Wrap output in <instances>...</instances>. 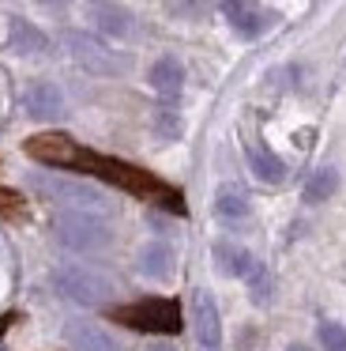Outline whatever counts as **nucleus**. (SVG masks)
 Here are the masks:
<instances>
[{"label":"nucleus","mask_w":346,"mask_h":351,"mask_svg":"<svg viewBox=\"0 0 346 351\" xmlns=\"http://www.w3.org/2000/svg\"><path fill=\"white\" fill-rule=\"evenodd\" d=\"M150 87H155L162 99L181 95V87H185V69H181L177 57H162V61L150 64Z\"/></svg>","instance_id":"nucleus-14"},{"label":"nucleus","mask_w":346,"mask_h":351,"mask_svg":"<svg viewBox=\"0 0 346 351\" xmlns=\"http://www.w3.org/2000/svg\"><path fill=\"white\" fill-rule=\"evenodd\" d=\"M53 280H57L60 295H68L79 306H105L117 295L109 276L98 272V268H87V265H60L57 272H53Z\"/></svg>","instance_id":"nucleus-4"},{"label":"nucleus","mask_w":346,"mask_h":351,"mask_svg":"<svg viewBox=\"0 0 346 351\" xmlns=\"http://www.w3.org/2000/svg\"><path fill=\"white\" fill-rule=\"evenodd\" d=\"M53 234H57V242L64 245V250L72 253H98L105 250V245L113 242V230L105 219H98V215H87V212H57V219H53Z\"/></svg>","instance_id":"nucleus-3"},{"label":"nucleus","mask_w":346,"mask_h":351,"mask_svg":"<svg viewBox=\"0 0 346 351\" xmlns=\"http://www.w3.org/2000/svg\"><path fill=\"white\" fill-rule=\"evenodd\" d=\"M150 351H173V348H170V343H155Z\"/></svg>","instance_id":"nucleus-25"},{"label":"nucleus","mask_w":346,"mask_h":351,"mask_svg":"<svg viewBox=\"0 0 346 351\" xmlns=\"http://www.w3.org/2000/svg\"><path fill=\"white\" fill-rule=\"evenodd\" d=\"M245 159H248V167H252V174L260 178V182H267V185L286 182V162L278 159V155H271L263 144L248 140V144H245Z\"/></svg>","instance_id":"nucleus-12"},{"label":"nucleus","mask_w":346,"mask_h":351,"mask_svg":"<svg viewBox=\"0 0 346 351\" xmlns=\"http://www.w3.org/2000/svg\"><path fill=\"white\" fill-rule=\"evenodd\" d=\"M248 287H252V298H256L260 306L271 298V280H267V272H263V265H260V261H256V268L248 272Z\"/></svg>","instance_id":"nucleus-22"},{"label":"nucleus","mask_w":346,"mask_h":351,"mask_svg":"<svg viewBox=\"0 0 346 351\" xmlns=\"http://www.w3.org/2000/svg\"><path fill=\"white\" fill-rule=\"evenodd\" d=\"M83 170L94 178H102V182L117 185V189L132 193V197L139 200H150V204L165 208V212L173 215H185V197H181L173 185H165L162 178H155L150 170L143 167H132V162H120V159H109V155H98V152H87V162H83Z\"/></svg>","instance_id":"nucleus-1"},{"label":"nucleus","mask_w":346,"mask_h":351,"mask_svg":"<svg viewBox=\"0 0 346 351\" xmlns=\"http://www.w3.org/2000/svg\"><path fill=\"white\" fill-rule=\"evenodd\" d=\"M155 125H158V132H162L165 140H173V136H177V132H181V121H177V114H173L170 106H162V110H158Z\"/></svg>","instance_id":"nucleus-23"},{"label":"nucleus","mask_w":346,"mask_h":351,"mask_svg":"<svg viewBox=\"0 0 346 351\" xmlns=\"http://www.w3.org/2000/svg\"><path fill=\"white\" fill-rule=\"evenodd\" d=\"M0 215H4V219H23V215H27V200L12 189H0Z\"/></svg>","instance_id":"nucleus-21"},{"label":"nucleus","mask_w":346,"mask_h":351,"mask_svg":"<svg viewBox=\"0 0 346 351\" xmlns=\"http://www.w3.org/2000/svg\"><path fill=\"white\" fill-rule=\"evenodd\" d=\"M12 321H15V317H12V313H4V317H0V336H4V328H8V325H12Z\"/></svg>","instance_id":"nucleus-24"},{"label":"nucleus","mask_w":346,"mask_h":351,"mask_svg":"<svg viewBox=\"0 0 346 351\" xmlns=\"http://www.w3.org/2000/svg\"><path fill=\"white\" fill-rule=\"evenodd\" d=\"M290 351H312V348H305V343H293V348Z\"/></svg>","instance_id":"nucleus-26"},{"label":"nucleus","mask_w":346,"mask_h":351,"mask_svg":"<svg viewBox=\"0 0 346 351\" xmlns=\"http://www.w3.org/2000/svg\"><path fill=\"white\" fill-rule=\"evenodd\" d=\"M45 46H49V38H45L34 23L12 16V49H15V53H42Z\"/></svg>","instance_id":"nucleus-18"},{"label":"nucleus","mask_w":346,"mask_h":351,"mask_svg":"<svg viewBox=\"0 0 346 351\" xmlns=\"http://www.w3.org/2000/svg\"><path fill=\"white\" fill-rule=\"evenodd\" d=\"M335 189H338L335 167H320V170H312V178L305 182V200L308 204H323V200H331Z\"/></svg>","instance_id":"nucleus-19"},{"label":"nucleus","mask_w":346,"mask_h":351,"mask_svg":"<svg viewBox=\"0 0 346 351\" xmlns=\"http://www.w3.org/2000/svg\"><path fill=\"white\" fill-rule=\"evenodd\" d=\"M68 343H72V351H124L105 328L90 325V321L68 325Z\"/></svg>","instance_id":"nucleus-11"},{"label":"nucleus","mask_w":346,"mask_h":351,"mask_svg":"<svg viewBox=\"0 0 346 351\" xmlns=\"http://www.w3.org/2000/svg\"><path fill=\"white\" fill-rule=\"evenodd\" d=\"M139 272L147 280H170L173 276V250L165 242H147L139 250Z\"/></svg>","instance_id":"nucleus-15"},{"label":"nucleus","mask_w":346,"mask_h":351,"mask_svg":"<svg viewBox=\"0 0 346 351\" xmlns=\"http://www.w3.org/2000/svg\"><path fill=\"white\" fill-rule=\"evenodd\" d=\"M30 182H34V189L45 193L49 200L68 204V212H87V215L105 212L102 193L90 189V185H83V182H72V178H45V174H34Z\"/></svg>","instance_id":"nucleus-5"},{"label":"nucleus","mask_w":346,"mask_h":351,"mask_svg":"<svg viewBox=\"0 0 346 351\" xmlns=\"http://www.w3.org/2000/svg\"><path fill=\"white\" fill-rule=\"evenodd\" d=\"M248 197H245V189H237V185H222V189L215 193V212L222 215L226 223H241L248 215Z\"/></svg>","instance_id":"nucleus-17"},{"label":"nucleus","mask_w":346,"mask_h":351,"mask_svg":"<svg viewBox=\"0 0 346 351\" xmlns=\"http://www.w3.org/2000/svg\"><path fill=\"white\" fill-rule=\"evenodd\" d=\"M320 343H323V351H346V328L338 325V321H323Z\"/></svg>","instance_id":"nucleus-20"},{"label":"nucleus","mask_w":346,"mask_h":351,"mask_svg":"<svg viewBox=\"0 0 346 351\" xmlns=\"http://www.w3.org/2000/svg\"><path fill=\"white\" fill-rule=\"evenodd\" d=\"M27 155L45 162V167H60V170H83V162H87V147L75 144L64 132H38V136H30Z\"/></svg>","instance_id":"nucleus-6"},{"label":"nucleus","mask_w":346,"mask_h":351,"mask_svg":"<svg viewBox=\"0 0 346 351\" xmlns=\"http://www.w3.org/2000/svg\"><path fill=\"white\" fill-rule=\"evenodd\" d=\"M23 106H27L30 117H42V121H49V117H60V114H64V95H60L57 84L42 80V84H34L27 95H23Z\"/></svg>","instance_id":"nucleus-10"},{"label":"nucleus","mask_w":346,"mask_h":351,"mask_svg":"<svg viewBox=\"0 0 346 351\" xmlns=\"http://www.w3.org/2000/svg\"><path fill=\"white\" fill-rule=\"evenodd\" d=\"M113 321L135 328V332H155V336H173L181 332V306L173 298H143V302H132V306H117L109 310Z\"/></svg>","instance_id":"nucleus-2"},{"label":"nucleus","mask_w":346,"mask_h":351,"mask_svg":"<svg viewBox=\"0 0 346 351\" xmlns=\"http://www.w3.org/2000/svg\"><path fill=\"white\" fill-rule=\"evenodd\" d=\"M192 328L203 351H222V321H218V306L207 291L192 295Z\"/></svg>","instance_id":"nucleus-8"},{"label":"nucleus","mask_w":346,"mask_h":351,"mask_svg":"<svg viewBox=\"0 0 346 351\" xmlns=\"http://www.w3.org/2000/svg\"><path fill=\"white\" fill-rule=\"evenodd\" d=\"M64 46H68V53H72L87 72H94V76H120V72H124V61H120L105 42L90 38V34H83V31H68Z\"/></svg>","instance_id":"nucleus-7"},{"label":"nucleus","mask_w":346,"mask_h":351,"mask_svg":"<svg viewBox=\"0 0 346 351\" xmlns=\"http://www.w3.org/2000/svg\"><path fill=\"white\" fill-rule=\"evenodd\" d=\"M222 16L230 19V27L241 34V38H260L271 23H275V12L260 8V4H245V0H226Z\"/></svg>","instance_id":"nucleus-9"},{"label":"nucleus","mask_w":346,"mask_h":351,"mask_svg":"<svg viewBox=\"0 0 346 351\" xmlns=\"http://www.w3.org/2000/svg\"><path fill=\"white\" fill-rule=\"evenodd\" d=\"M90 19H94V27L102 34H109V38L132 34V12L120 8V4H90Z\"/></svg>","instance_id":"nucleus-13"},{"label":"nucleus","mask_w":346,"mask_h":351,"mask_svg":"<svg viewBox=\"0 0 346 351\" xmlns=\"http://www.w3.org/2000/svg\"><path fill=\"white\" fill-rule=\"evenodd\" d=\"M215 268L222 276H245L248 280V272L256 268V257L233 242H215Z\"/></svg>","instance_id":"nucleus-16"}]
</instances>
